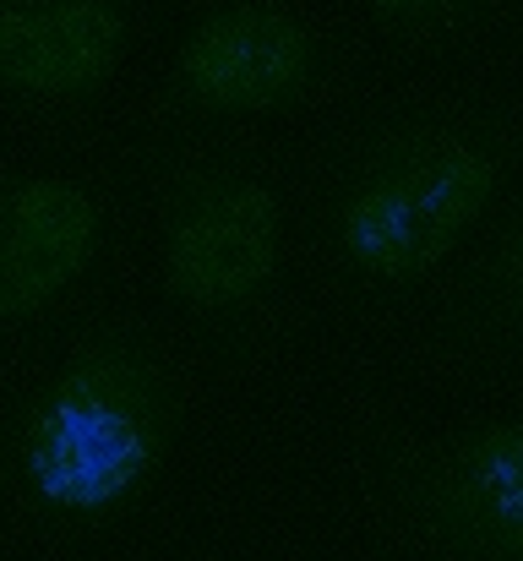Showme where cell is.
Returning <instances> with one entry per match:
<instances>
[{
  "label": "cell",
  "instance_id": "cell-3",
  "mask_svg": "<svg viewBox=\"0 0 523 561\" xmlns=\"http://www.w3.org/2000/svg\"><path fill=\"white\" fill-rule=\"evenodd\" d=\"M185 366L137 311H99L16 414V480L44 518L132 507L185 436Z\"/></svg>",
  "mask_w": 523,
  "mask_h": 561
},
{
  "label": "cell",
  "instance_id": "cell-7",
  "mask_svg": "<svg viewBox=\"0 0 523 561\" xmlns=\"http://www.w3.org/2000/svg\"><path fill=\"white\" fill-rule=\"evenodd\" d=\"M143 0H0V99L27 115H82L126 71Z\"/></svg>",
  "mask_w": 523,
  "mask_h": 561
},
{
  "label": "cell",
  "instance_id": "cell-5",
  "mask_svg": "<svg viewBox=\"0 0 523 561\" xmlns=\"http://www.w3.org/2000/svg\"><path fill=\"white\" fill-rule=\"evenodd\" d=\"M360 49L306 0H191L148 131H246L344 99Z\"/></svg>",
  "mask_w": 523,
  "mask_h": 561
},
{
  "label": "cell",
  "instance_id": "cell-8",
  "mask_svg": "<svg viewBox=\"0 0 523 561\" xmlns=\"http://www.w3.org/2000/svg\"><path fill=\"white\" fill-rule=\"evenodd\" d=\"M414 350L458 381L523 376V191L431 289Z\"/></svg>",
  "mask_w": 523,
  "mask_h": 561
},
{
  "label": "cell",
  "instance_id": "cell-10",
  "mask_svg": "<svg viewBox=\"0 0 523 561\" xmlns=\"http://www.w3.org/2000/svg\"><path fill=\"white\" fill-rule=\"evenodd\" d=\"M16 480V420L0 409V485Z\"/></svg>",
  "mask_w": 523,
  "mask_h": 561
},
{
  "label": "cell",
  "instance_id": "cell-4",
  "mask_svg": "<svg viewBox=\"0 0 523 561\" xmlns=\"http://www.w3.org/2000/svg\"><path fill=\"white\" fill-rule=\"evenodd\" d=\"M354 480L382 561H523V409L414 431L365 414Z\"/></svg>",
  "mask_w": 523,
  "mask_h": 561
},
{
  "label": "cell",
  "instance_id": "cell-2",
  "mask_svg": "<svg viewBox=\"0 0 523 561\" xmlns=\"http://www.w3.org/2000/svg\"><path fill=\"white\" fill-rule=\"evenodd\" d=\"M132 170L154 202L159 289L218 360L251 366L289 333V186L246 131H143Z\"/></svg>",
  "mask_w": 523,
  "mask_h": 561
},
{
  "label": "cell",
  "instance_id": "cell-1",
  "mask_svg": "<svg viewBox=\"0 0 523 561\" xmlns=\"http://www.w3.org/2000/svg\"><path fill=\"white\" fill-rule=\"evenodd\" d=\"M523 191V88L458 82L354 110L311 159L328 295L387 322L431 295Z\"/></svg>",
  "mask_w": 523,
  "mask_h": 561
},
{
  "label": "cell",
  "instance_id": "cell-9",
  "mask_svg": "<svg viewBox=\"0 0 523 561\" xmlns=\"http://www.w3.org/2000/svg\"><path fill=\"white\" fill-rule=\"evenodd\" d=\"M360 11L403 55L480 49L523 22V0H360Z\"/></svg>",
  "mask_w": 523,
  "mask_h": 561
},
{
  "label": "cell",
  "instance_id": "cell-6",
  "mask_svg": "<svg viewBox=\"0 0 523 561\" xmlns=\"http://www.w3.org/2000/svg\"><path fill=\"white\" fill-rule=\"evenodd\" d=\"M110 234L115 202L99 181L0 159V339L49 322L99 267Z\"/></svg>",
  "mask_w": 523,
  "mask_h": 561
}]
</instances>
